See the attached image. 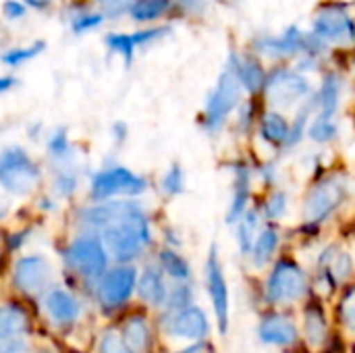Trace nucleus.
Masks as SVG:
<instances>
[{"label":"nucleus","instance_id":"f257e3e1","mask_svg":"<svg viewBox=\"0 0 355 353\" xmlns=\"http://www.w3.org/2000/svg\"><path fill=\"white\" fill-rule=\"evenodd\" d=\"M354 193V181L345 171L320 173L306 189L302 200V221L308 227H320L331 221Z\"/></svg>","mask_w":355,"mask_h":353},{"label":"nucleus","instance_id":"f03ea898","mask_svg":"<svg viewBox=\"0 0 355 353\" xmlns=\"http://www.w3.org/2000/svg\"><path fill=\"white\" fill-rule=\"evenodd\" d=\"M102 239H104L106 250L116 260L121 262L135 260L150 246V239H152L150 223L141 204L135 202V206L129 212H125L121 218L104 227Z\"/></svg>","mask_w":355,"mask_h":353},{"label":"nucleus","instance_id":"7ed1b4c3","mask_svg":"<svg viewBox=\"0 0 355 353\" xmlns=\"http://www.w3.org/2000/svg\"><path fill=\"white\" fill-rule=\"evenodd\" d=\"M243 87L237 81L235 73L225 64V69L218 73L214 87L208 92L204 100V108L200 114V127L208 135H216L225 129V125L231 121L239 104L243 102Z\"/></svg>","mask_w":355,"mask_h":353},{"label":"nucleus","instance_id":"20e7f679","mask_svg":"<svg viewBox=\"0 0 355 353\" xmlns=\"http://www.w3.org/2000/svg\"><path fill=\"white\" fill-rule=\"evenodd\" d=\"M314 94V87L306 73L297 71L295 67L289 64H275L268 71L266 85H264V100L270 108L275 110H289L297 108L306 98Z\"/></svg>","mask_w":355,"mask_h":353},{"label":"nucleus","instance_id":"39448f33","mask_svg":"<svg viewBox=\"0 0 355 353\" xmlns=\"http://www.w3.org/2000/svg\"><path fill=\"white\" fill-rule=\"evenodd\" d=\"M310 31L320 35L331 46H354L355 17L352 4L345 0H324L316 6Z\"/></svg>","mask_w":355,"mask_h":353},{"label":"nucleus","instance_id":"423d86ee","mask_svg":"<svg viewBox=\"0 0 355 353\" xmlns=\"http://www.w3.org/2000/svg\"><path fill=\"white\" fill-rule=\"evenodd\" d=\"M42 181V171L33 158L21 148L10 146L0 152V185L8 193L27 196Z\"/></svg>","mask_w":355,"mask_h":353},{"label":"nucleus","instance_id":"0eeeda50","mask_svg":"<svg viewBox=\"0 0 355 353\" xmlns=\"http://www.w3.org/2000/svg\"><path fill=\"white\" fill-rule=\"evenodd\" d=\"M266 302L268 304H293L306 298L308 293V277L304 268L293 260H277L268 279H266Z\"/></svg>","mask_w":355,"mask_h":353},{"label":"nucleus","instance_id":"6e6552de","mask_svg":"<svg viewBox=\"0 0 355 353\" xmlns=\"http://www.w3.org/2000/svg\"><path fill=\"white\" fill-rule=\"evenodd\" d=\"M306 42V31L300 25H289L281 33H258L250 42V50L262 60L289 62L295 60Z\"/></svg>","mask_w":355,"mask_h":353},{"label":"nucleus","instance_id":"1a4fd4ad","mask_svg":"<svg viewBox=\"0 0 355 353\" xmlns=\"http://www.w3.org/2000/svg\"><path fill=\"white\" fill-rule=\"evenodd\" d=\"M148 189V181L127 166H110L92 177L89 196L96 202L110 200L114 196H141Z\"/></svg>","mask_w":355,"mask_h":353},{"label":"nucleus","instance_id":"9d476101","mask_svg":"<svg viewBox=\"0 0 355 353\" xmlns=\"http://www.w3.org/2000/svg\"><path fill=\"white\" fill-rule=\"evenodd\" d=\"M106 252L98 237H79L67 250V264L83 277H100L108 264Z\"/></svg>","mask_w":355,"mask_h":353},{"label":"nucleus","instance_id":"9b49d317","mask_svg":"<svg viewBox=\"0 0 355 353\" xmlns=\"http://www.w3.org/2000/svg\"><path fill=\"white\" fill-rule=\"evenodd\" d=\"M204 275H206V289L210 293L214 314L218 320V331L227 333V327H229V287H227V279H225V270H223L216 246H212L208 252Z\"/></svg>","mask_w":355,"mask_h":353},{"label":"nucleus","instance_id":"f8f14e48","mask_svg":"<svg viewBox=\"0 0 355 353\" xmlns=\"http://www.w3.org/2000/svg\"><path fill=\"white\" fill-rule=\"evenodd\" d=\"M227 67L235 73L245 96L254 98V96L264 92L268 71H266V67L258 54H254L252 50H248V52H235L233 50V52H229Z\"/></svg>","mask_w":355,"mask_h":353},{"label":"nucleus","instance_id":"ddd939ff","mask_svg":"<svg viewBox=\"0 0 355 353\" xmlns=\"http://www.w3.org/2000/svg\"><path fill=\"white\" fill-rule=\"evenodd\" d=\"M229 166L233 173V191H231V204L227 208L225 221H227V225H235L243 216V212L250 208L256 169L248 160H239V158L233 160Z\"/></svg>","mask_w":355,"mask_h":353},{"label":"nucleus","instance_id":"4468645a","mask_svg":"<svg viewBox=\"0 0 355 353\" xmlns=\"http://www.w3.org/2000/svg\"><path fill=\"white\" fill-rule=\"evenodd\" d=\"M52 279V266L44 256H25L15 266V287L23 293H40Z\"/></svg>","mask_w":355,"mask_h":353},{"label":"nucleus","instance_id":"2eb2a0df","mask_svg":"<svg viewBox=\"0 0 355 353\" xmlns=\"http://www.w3.org/2000/svg\"><path fill=\"white\" fill-rule=\"evenodd\" d=\"M135 287H137L135 268L133 266H119L102 279L98 295H100V302L104 306L114 308V306H121L123 302H127Z\"/></svg>","mask_w":355,"mask_h":353},{"label":"nucleus","instance_id":"dca6fc26","mask_svg":"<svg viewBox=\"0 0 355 353\" xmlns=\"http://www.w3.org/2000/svg\"><path fill=\"white\" fill-rule=\"evenodd\" d=\"M166 331L179 339H204L208 335V318L200 308L187 306L183 310H175L166 322Z\"/></svg>","mask_w":355,"mask_h":353},{"label":"nucleus","instance_id":"f3484780","mask_svg":"<svg viewBox=\"0 0 355 353\" xmlns=\"http://www.w3.org/2000/svg\"><path fill=\"white\" fill-rule=\"evenodd\" d=\"M289 129H291V121L287 119V114L283 110H275V108L260 112L258 123H256L258 137L277 150L285 148V141L289 137Z\"/></svg>","mask_w":355,"mask_h":353},{"label":"nucleus","instance_id":"a211bd4d","mask_svg":"<svg viewBox=\"0 0 355 353\" xmlns=\"http://www.w3.org/2000/svg\"><path fill=\"white\" fill-rule=\"evenodd\" d=\"M258 337L262 343L266 345H279V347H287V345H295L297 343V327L281 314H270L266 316L260 327H258Z\"/></svg>","mask_w":355,"mask_h":353},{"label":"nucleus","instance_id":"6ab92c4d","mask_svg":"<svg viewBox=\"0 0 355 353\" xmlns=\"http://www.w3.org/2000/svg\"><path fill=\"white\" fill-rule=\"evenodd\" d=\"M341 96H343V79L337 71H324L318 89L314 92L318 112L322 117H337L341 108Z\"/></svg>","mask_w":355,"mask_h":353},{"label":"nucleus","instance_id":"aec40b11","mask_svg":"<svg viewBox=\"0 0 355 353\" xmlns=\"http://www.w3.org/2000/svg\"><path fill=\"white\" fill-rule=\"evenodd\" d=\"M137 291L144 302L150 306H162L168 300V289L162 277V268L158 266H146L141 277L137 279Z\"/></svg>","mask_w":355,"mask_h":353},{"label":"nucleus","instance_id":"412c9836","mask_svg":"<svg viewBox=\"0 0 355 353\" xmlns=\"http://www.w3.org/2000/svg\"><path fill=\"white\" fill-rule=\"evenodd\" d=\"M44 308H46V314L54 322H58V325H71L79 316V304H77V300L69 291H62V289L50 291L46 295Z\"/></svg>","mask_w":355,"mask_h":353},{"label":"nucleus","instance_id":"4be33fe9","mask_svg":"<svg viewBox=\"0 0 355 353\" xmlns=\"http://www.w3.org/2000/svg\"><path fill=\"white\" fill-rule=\"evenodd\" d=\"M279 243H281V233L275 227V223H270L268 227H264L258 233V237H256V241L252 246V252H250L252 266L254 268H264L266 264H270L277 250H279Z\"/></svg>","mask_w":355,"mask_h":353},{"label":"nucleus","instance_id":"5701e85b","mask_svg":"<svg viewBox=\"0 0 355 353\" xmlns=\"http://www.w3.org/2000/svg\"><path fill=\"white\" fill-rule=\"evenodd\" d=\"M262 210L260 208H248L243 212V216L233 225L235 227V239H237V248L243 256H250L252 252V246L258 237V233L262 231L260 229V223H262Z\"/></svg>","mask_w":355,"mask_h":353},{"label":"nucleus","instance_id":"b1692460","mask_svg":"<svg viewBox=\"0 0 355 353\" xmlns=\"http://www.w3.org/2000/svg\"><path fill=\"white\" fill-rule=\"evenodd\" d=\"M171 8V0H131L127 6V15L137 23H150L164 17Z\"/></svg>","mask_w":355,"mask_h":353},{"label":"nucleus","instance_id":"393cba45","mask_svg":"<svg viewBox=\"0 0 355 353\" xmlns=\"http://www.w3.org/2000/svg\"><path fill=\"white\" fill-rule=\"evenodd\" d=\"M306 137L318 146H329L333 144L337 137H339V125L333 117H322V114H316L310 125H308V131H306Z\"/></svg>","mask_w":355,"mask_h":353},{"label":"nucleus","instance_id":"a878e982","mask_svg":"<svg viewBox=\"0 0 355 353\" xmlns=\"http://www.w3.org/2000/svg\"><path fill=\"white\" fill-rule=\"evenodd\" d=\"M27 327V316L19 306H0V339H15Z\"/></svg>","mask_w":355,"mask_h":353},{"label":"nucleus","instance_id":"bb28decb","mask_svg":"<svg viewBox=\"0 0 355 353\" xmlns=\"http://www.w3.org/2000/svg\"><path fill=\"white\" fill-rule=\"evenodd\" d=\"M123 339L127 343V347L131 350V353H146L150 347V329L148 322L144 318H131L125 325L123 331Z\"/></svg>","mask_w":355,"mask_h":353},{"label":"nucleus","instance_id":"cd10ccee","mask_svg":"<svg viewBox=\"0 0 355 353\" xmlns=\"http://www.w3.org/2000/svg\"><path fill=\"white\" fill-rule=\"evenodd\" d=\"M262 216L268 223H279L281 218H285L287 210H289V193L281 187H272L266 196V200L260 206Z\"/></svg>","mask_w":355,"mask_h":353},{"label":"nucleus","instance_id":"c85d7f7f","mask_svg":"<svg viewBox=\"0 0 355 353\" xmlns=\"http://www.w3.org/2000/svg\"><path fill=\"white\" fill-rule=\"evenodd\" d=\"M158 258H160L162 273H166L171 279L183 283V281H187L191 277V266H189V262L179 252H175V250H162Z\"/></svg>","mask_w":355,"mask_h":353},{"label":"nucleus","instance_id":"c756f323","mask_svg":"<svg viewBox=\"0 0 355 353\" xmlns=\"http://www.w3.org/2000/svg\"><path fill=\"white\" fill-rule=\"evenodd\" d=\"M304 331H306V339L312 345H322L327 339V320L320 308H310L304 316Z\"/></svg>","mask_w":355,"mask_h":353},{"label":"nucleus","instance_id":"7c9ffc66","mask_svg":"<svg viewBox=\"0 0 355 353\" xmlns=\"http://www.w3.org/2000/svg\"><path fill=\"white\" fill-rule=\"evenodd\" d=\"M160 189L168 198H177L185 191V171L179 162H173L160 179Z\"/></svg>","mask_w":355,"mask_h":353},{"label":"nucleus","instance_id":"2f4dec72","mask_svg":"<svg viewBox=\"0 0 355 353\" xmlns=\"http://www.w3.org/2000/svg\"><path fill=\"white\" fill-rule=\"evenodd\" d=\"M106 46L110 48V52L123 56L125 64H131L133 62V56H135V40H133V33H108L106 35Z\"/></svg>","mask_w":355,"mask_h":353},{"label":"nucleus","instance_id":"473e14b6","mask_svg":"<svg viewBox=\"0 0 355 353\" xmlns=\"http://www.w3.org/2000/svg\"><path fill=\"white\" fill-rule=\"evenodd\" d=\"M44 50H46V44H44V42H33V44H29V46H23V48H10V50H6V52L0 56V60H2L6 67H19V64H23V62L35 58V56L42 54Z\"/></svg>","mask_w":355,"mask_h":353},{"label":"nucleus","instance_id":"72a5a7b5","mask_svg":"<svg viewBox=\"0 0 355 353\" xmlns=\"http://www.w3.org/2000/svg\"><path fill=\"white\" fill-rule=\"evenodd\" d=\"M237 119H235V125L239 129V133H250L252 129H256V123H258V110L254 106V100L248 96V100H243L239 104V108L235 110Z\"/></svg>","mask_w":355,"mask_h":353},{"label":"nucleus","instance_id":"f704fd0d","mask_svg":"<svg viewBox=\"0 0 355 353\" xmlns=\"http://www.w3.org/2000/svg\"><path fill=\"white\" fill-rule=\"evenodd\" d=\"M46 148H48L50 156H52L54 160H60V162H64V160L71 158V154H73V148H71V141H69V135H67L64 129L54 131V133L48 137Z\"/></svg>","mask_w":355,"mask_h":353},{"label":"nucleus","instance_id":"c9c22d12","mask_svg":"<svg viewBox=\"0 0 355 353\" xmlns=\"http://www.w3.org/2000/svg\"><path fill=\"white\" fill-rule=\"evenodd\" d=\"M104 19H106L104 12L81 10V12H77V15L71 19V29H73V33L81 35V33H85V31H92V29L100 27V25L104 23Z\"/></svg>","mask_w":355,"mask_h":353},{"label":"nucleus","instance_id":"e433bc0d","mask_svg":"<svg viewBox=\"0 0 355 353\" xmlns=\"http://www.w3.org/2000/svg\"><path fill=\"white\" fill-rule=\"evenodd\" d=\"M54 191L60 196V198H71L75 191H77V175L62 169L56 179H54Z\"/></svg>","mask_w":355,"mask_h":353},{"label":"nucleus","instance_id":"4c0bfd02","mask_svg":"<svg viewBox=\"0 0 355 353\" xmlns=\"http://www.w3.org/2000/svg\"><path fill=\"white\" fill-rule=\"evenodd\" d=\"M339 316H341V320H343V325H345L347 329L355 331V287H352V289L343 295L341 306H339Z\"/></svg>","mask_w":355,"mask_h":353},{"label":"nucleus","instance_id":"58836bf2","mask_svg":"<svg viewBox=\"0 0 355 353\" xmlns=\"http://www.w3.org/2000/svg\"><path fill=\"white\" fill-rule=\"evenodd\" d=\"M168 306H171V310H183V308H187L189 306V302H191V289L185 285V281L181 283V285H177L171 293H168Z\"/></svg>","mask_w":355,"mask_h":353},{"label":"nucleus","instance_id":"ea45409f","mask_svg":"<svg viewBox=\"0 0 355 353\" xmlns=\"http://www.w3.org/2000/svg\"><path fill=\"white\" fill-rule=\"evenodd\" d=\"M175 8L189 17H202L208 10V0H171Z\"/></svg>","mask_w":355,"mask_h":353},{"label":"nucleus","instance_id":"a19ab883","mask_svg":"<svg viewBox=\"0 0 355 353\" xmlns=\"http://www.w3.org/2000/svg\"><path fill=\"white\" fill-rule=\"evenodd\" d=\"M100 352L102 353H131L127 347L125 339H121L116 333H106L100 341Z\"/></svg>","mask_w":355,"mask_h":353},{"label":"nucleus","instance_id":"79ce46f5","mask_svg":"<svg viewBox=\"0 0 355 353\" xmlns=\"http://www.w3.org/2000/svg\"><path fill=\"white\" fill-rule=\"evenodd\" d=\"M25 12H27V4L21 2V0H4V4H2V15H4L8 21L23 19Z\"/></svg>","mask_w":355,"mask_h":353},{"label":"nucleus","instance_id":"37998d69","mask_svg":"<svg viewBox=\"0 0 355 353\" xmlns=\"http://www.w3.org/2000/svg\"><path fill=\"white\" fill-rule=\"evenodd\" d=\"M256 173L260 175V179H262V183H264L266 187H270V189L277 187V173H279V169H277V164H275L272 160L260 164V166L256 169Z\"/></svg>","mask_w":355,"mask_h":353},{"label":"nucleus","instance_id":"c03bdc74","mask_svg":"<svg viewBox=\"0 0 355 353\" xmlns=\"http://www.w3.org/2000/svg\"><path fill=\"white\" fill-rule=\"evenodd\" d=\"M17 83H19V81H17V77H12V75H4V77H0V96H2V94H6V92H10Z\"/></svg>","mask_w":355,"mask_h":353},{"label":"nucleus","instance_id":"a18cd8bd","mask_svg":"<svg viewBox=\"0 0 355 353\" xmlns=\"http://www.w3.org/2000/svg\"><path fill=\"white\" fill-rule=\"evenodd\" d=\"M112 133H114L116 141H125V137H127V125L125 123H114Z\"/></svg>","mask_w":355,"mask_h":353},{"label":"nucleus","instance_id":"49530a36","mask_svg":"<svg viewBox=\"0 0 355 353\" xmlns=\"http://www.w3.org/2000/svg\"><path fill=\"white\" fill-rule=\"evenodd\" d=\"M181 353H212V350H210V345H206V343H196V345L183 350Z\"/></svg>","mask_w":355,"mask_h":353},{"label":"nucleus","instance_id":"de8ad7c7","mask_svg":"<svg viewBox=\"0 0 355 353\" xmlns=\"http://www.w3.org/2000/svg\"><path fill=\"white\" fill-rule=\"evenodd\" d=\"M25 4L31 8H37V10H46L50 6V0H25Z\"/></svg>","mask_w":355,"mask_h":353},{"label":"nucleus","instance_id":"09e8293b","mask_svg":"<svg viewBox=\"0 0 355 353\" xmlns=\"http://www.w3.org/2000/svg\"><path fill=\"white\" fill-rule=\"evenodd\" d=\"M4 216H6V206H4V204L0 202V221H2Z\"/></svg>","mask_w":355,"mask_h":353},{"label":"nucleus","instance_id":"8fccbe9b","mask_svg":"<svg viewBox=\"0 0 355 353\" xmlns=\"http://www.w3.org/2000/svg\"><path fill=\"white\" fill-rule=\"evenodd\" d=\"M98 2H102V4H112V2H121V0H98Z\"/></svg>","mask_w":355,"mask_h":353},{"label":"nucleus","instance_id":"3c124183","mask_svg":"<svg viewBox=\"0 0 355 353\" xmlns=\"http://www.w3.org/2000/svg\"><path fill=\"white\" fill-rule=\"evenodd\" d=\"M216 2H225V0H216Z\"/></svg>","mask_w":355,"mask_h":353}]
</instances>
